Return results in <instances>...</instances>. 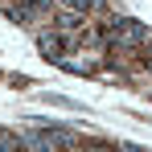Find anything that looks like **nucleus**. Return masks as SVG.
<instances>
[{
  "mask_svg": "<svg viewBox=\"0 0 152 152\" xmlns=\"http://www.w3.org/2000/svg\"><path fill=\"white\" fill-rule=\"evenodd\" d=\"M103 41L111 45V50H136V45H144V41H152L148 29L140 25V21H127V17H119V21H111L107 25V33H103Z\"/></svg>",
  "mask_w": 152,
  "mask_h": 152,
  "instance_id": "obj_1",
  "label": "nucleus"
},
{
  "mask_svg": "<svg viewBox=\"0 0 152 152\" xmlns=\"http://www.w3.org/2000/svg\"><path fill=\"white\" fill-rule=\"evenodd\" d=\"M66 45H70V41H66V37H58V33H50V29H41V33H37V50H41V58L53 62V66L66 58Z\"/></svg>",
  "mask_w": 152,
  "mask_h": 152,
  "instance_id": "obj_2",
  "label": "nucleus"
},
{
  "mask_svg": "<svg viewBox=\"0 0 152 152\" xmlns=\"http://www.w3.org/2000/svg\"><path fill=\"white\" fill-rule=\"evenodd\" d=\"M41 103H45V107H66V111H82V103L66 99V95H53V91H45V95H41Z\"/></svg>",
  "mask_w": 152,
  "mask_h": 152,
  "instance_id": "obj_3",
  "label": "nucleus"
},
{
  "mask_svg": "<svg viewBox=\"0 0 152 152\" xmlns=\"http://www.w3.org/2000/svg\"><path fill=\"white\" fill-rule=\"evenodd\" d=\"M58 66H62V70H74V74H91V70H95L91 58H62Z\"/></svg>",
  "mask_w": 152,
  "mask_h": 152,
  "instance_id": "obj_4",
  "label": "nucleus"
},
{
  "mask_svg": "<svg viewBox=\"0 0 152 152\" xmlns=\"http://www.w3.org/2000/svg\"><path fill=\"white\" fill-rule=\"evenodd\" d=\"M53 21H58V29H78V25H82V12H78V8H70V12H58Z\"/></svg>",
  "mask_w": 152,
  "mask_h": 152,
  "instance_id": "obj_5",
  "label": "nucleus"
},
{
  "mask_svg": "<svg viewBox=\"0 0 152 152\" xmlns=\"http://www.w3.org/2000/svg\"><path fill=\"white\" fill-rule=\"evenodd\" d=\"M70 8H78V12H91V8H107L111 0H66Z\"/></svg>",
  "mask_w": 152,
  "mask_h": 152,
  "instance_id": "obj_6",
  "label": "nucleus"
}]
</instances>
